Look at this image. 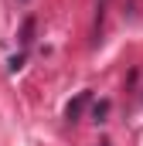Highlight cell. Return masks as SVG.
Listing matches in <instances>:
<instances>
[{
    "mask_svg": "<svg viewBox=\"0 0 143 146\" xmlns=\"http://www.w3.org/2000/svg\"><path fill=\"white\" fill-rule=\"evenodd\" d=\"M85 102H89V92H82L75 102H68V109H65V119H68V122H75V119L82 115V109H85Z\"/></svg>",
    "mask_w": 143,
    "mask_h": 146,
    "instance_id": "obj_1",
    "label": "cell"
},
{
    "mask_svg": "<svg viewBox=\"0 0 143 146\" xmlns=\"http://www.w3.org/2000/svg\"><path fill=\"white\" fill-rule=\"evenodd\" d=\"M106 112H109V102H99V106L92 109V119H96V122H102V115H106Z\"/></svg>",
    "mask_w": 143,
    "mask_h": 146,
    "instance_id": "obj_2",
    "label": "cell"
},
{
    "mask_svg": "<svg viewBox=\"0 0 143 146\" xmlns=\"http://www.w3.org/2000/svg\"><path fill=\"white\" fill-rule=\"evenodd\" d=\"M31 34H34V21H27V24H24V37H21V41H24V44H31Z\"/></svg>",
    "mask_w": 143,
    "mask_h": 146,
    "instance_id": "obj_3",
    "label": "cell"
},
{
    "mask_svg": "<svg viewBox=\"0 0 143 146\" xmlns=\"http://www.w3.org/2000/svg\"><path fill=\"white\" fill-rule=\"evenodd\" d=\"M99 146H109V143H99Z\"/></svg>",
    "mask_w": 143,
    "mask_h": 146,
    "instance_id": "obj_4",
    "label": "cell"
}]
</instances>
